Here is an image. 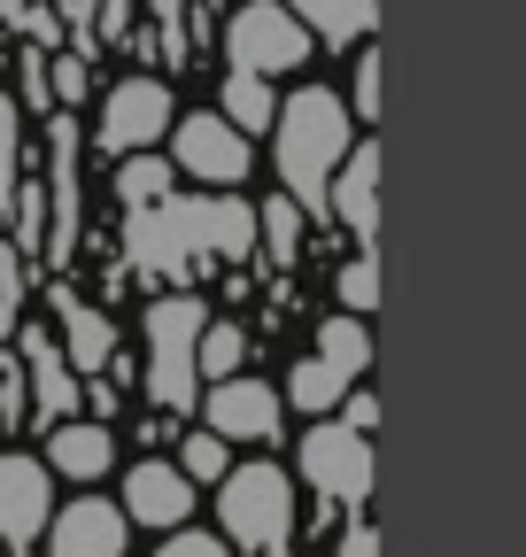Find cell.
Listing matches in <instances>:
<instances>
[{"label": "cell", "instance_id": "1", "mask_svg": "<svg viewBox=\"0 0 526 557\" xmlns=\"http://www.w3.org/2000/svg\"><path fill=\"white\" fill-rule=\"evenodd\" d=\"M124 248L148 278L240 263V256H255V201H240V194H163L148 209H124Z\"/></svg>", "mask_w": 526, "mask_h": 557}, {"label": "cell", "instance_id": "2", "mask_svg": "<svg viewBox=\"0 0 526 557\" xmlns=\"http://www.w3.org/2000/svg\"><path fill=\"white\" fill-rule=\"evenodd\" d=\"M356 148V116L334 86H295L272 116V163H279V186L302 218H334L325 209V186H334L341 156Z\"/></svg>", "mask_w": 526, "mask_h": 557}, {"label": "cell", "instance_id": "3", "mask_svg": "<svg viewBox=\"0 0 526 557\" xmlns=\"http://www.w3.org/2000/svg\"><path fill=\"white\" fill-rule=\"evenodd\" d=\"M202 325H210V302L202 295H155L148 302V395L186 418L202 403Z\"/></svg>", "mask_w": 526, "mask_h": 557}, {"label": "cell", "instance_id": "4", "mask_svg": "<svg viewBox=\"0 0 526 557\" xmlns=\"http://www.w3.org/2000/svg\"><path fill=\"white\" fill-rule=\"evenodd\" d=\"M217 534L233 549H287L295 542V480L272 457L233 465L217 480Z\"/></svg>", "mask_w": 526, "mask_h": 557}, {"label": "cell", "instance_id": "5", "mask_svg": "<svg viewBox=\"0 0 526 557\" xmlns=\"http://www.w3.org/2000/svg\"><path fill=\"white\" fill-rule=\"evenodd\" d=\"M310 54H317V39L302 32V16L287 0H240L225 16V62L248 70V78H287Z\"/></svg>", "mask_w": 526, "mask_h": 557}, {"label": "cell", "instance_id": "6", "mask_svg": "<svg viewBox=\"0 0 526 557\" xmlns=\"http://www.w3.org/2000/svg\"><path fill=\"white\" fill-rule=\"evenodd\" d=\"M171 124H178L171 86L148 78V70H132V78H116V86L101 94L93 148H101V156H148V148H163V139H171Z\"/></svg>", "mask_w": 526, "mask_h": 557}, {"label": "cell", "instance_id": "7", "mask_svg": "<svg viewBox=\"0 0 526 557\" xmlns=\"http://www.w3.org/2000/svg\"><path fill=\"white\" fill-rule=\"evenodd\" d=\"M171 171L202 178L210 194H233V186H248V171H255V139H248L240 124H225L217 109H193V116L171 124Z\"/></svg>", "mask_w": 526, "mask_h": 557}, {"label": "cell", "instance_id": "8", "mask_svg": "<svg viewBox=\"0 0 526 557\" xmlns=\"http://www.w3.org/2000/svg\"><path fill=\"white\" fill-rule=\"evenodd\" d=\"M295 465H302V480L317 487V496L341 504V511H356L372 496V434L341 426V418H317V426L302 434V449H295Z\"/></svg>", "mask_w": 526, "mask_h": 557}, {"label": "cell", "instance_id": "9", "mask_svg": "<svg viewBox=\"0 0 526 557\" xmlns=\"http://www.w3.org/2000/svg\"><path fill=\"white\" fill-rule=\"evenodd\" d=\"M202 426L210 434H225V442H279V418H287V403H279V387L272 380H255V372H225V380H210L202 387Z\"/></svg>", "mask_w": 526, "mask_h": 557}, {"label": "cell", "instance_id": "10", "mask_svg": "<svg viewBox=\"0 0 526 557\" xmlns=\"http://www.w3.org/2000/svg\"><path fill=\"white\" fill-rule=\"evenodd\" d=\"M47 519H54V472L39 457H24V449H0V549L32 557Z\"/></svg>", "mask_w": 526, "mask_h": 557}, {"label": "cell", "instance_id": "11", "mask_svg": "<svg viewBox=\"0 0 526 557\" xmlns=\"http://www.w3.org/2000/svg\"><path fill=\"white\" fill-rule=\"evenodd\" d=\"M124 519L132 527H148V534H178V527H193V504H202V487H193L186 472H178V457H140L124 472Z\"/></svg>", "mask_w": 526, "mask_h": 557}, {"label": "cell", "instance_id": "12", "mask_svg": "<svg viewBox=\"0 0 526 557\" xmlns=\"http://www.w3.org/2000/svg\"><path fill=\"white\" fill-rule=\"evenodd\" d=\"M47 557H132V519L116 496H71L47 519Z\"/></svg>", "mask_w": 526, "mask_h": 557}, {"label": "cell", "instance_id": "13", "mask_svg": "<svg viewBox=\"0 0 526 557\" xmlns=\"http://www.w3.org/2000/svg\"><path fill=\"white\" fill-rule=\"evenodd\" d=\"M47 472L78 480V487H101L116 472V426L109 418H62V426H47Z\"/></svg>", "mask_w": 526, "mask_h": 557}, {"label": "cell", "instance_id": "14", "mask_svg": "<svg viewBox=\"0 0 526 557\" xmlns=\"http://www.w3.org/2000/svg\"><path fill=\"white\" fill-rule=\"evenodd\" d=\"M24 364H32V418L39 426H62V418H78V395H86V380L71 372V357L39 333V325H24Z\"/></svg>", "mask_w": 526, "mask_h": 557}, {"label": "cell", "instance_id": "15", "mask_svg": "<svg viewBox=\"0 0 526 557\" xmlns=\"http://www.w3.org/2000/svg\"><path fill=\"white\" fill-rule=\"evenodd\" d=\"M325 209H334V218H341L356 240L379 233V148H372V139H356V148L341 156L334 186H325Z\"/></svg>", "mask_w": 526, "mask_h": 557}, {"label": "cell", "instance_id": "16", "mask_svg": "<svg viewBox=\"0 0 526 557\" xmlns=\"http://www.w3.org/2000/svg\"><path fill=\"white\" fill-rule=\"evenodd\" d=\"M54 310H62V357H71V372H78V380H101L109 357H116L109 318H101L93 302H78V295H54Z\"/></svg>", "mask_w": 526, "mask_h": 557}, {"label": "cell", "instance_id": "17", "mask_svg": "<svg viewBox=\"0 0 526 557\" xmlns=\"http://www.w3.org/2000/svg\"><path fill=\"white\" fill-rule=\"evenodd\" d=\"M287 9L302 16V32H310L317 47L372 39V24H379V0H287Z\"/></svg>", "mask_w": 526, "mask_h": 557}, {"label": "cell", "instance_id": "18", "mask_svg": "<svg viewBox=\"0 0 526 557\" xmlns=\"http://www.w3.org/2000/svg\"><path fill=\"white\" fill-rule=\"evenodd\" d=\"M54 256H71V233H78V178H71V163H78V124L71 116H54Z\"/></svg>", "mask_w": 526, "mask_h": 557}, {"label": "cell", "instance_id": "19", "mask_svg": "<svg viewBox=\"0 0 526 557\" xmlns=\"http://www.w3.org/2000/svg\"><path fill=\"white\" fill-rule=\"evenodd\" d=\"M217 116H225V124H240L248 139H255V132H272V116H279V94H272V78H248V70H225Z\"/></svg>", "mask_w": 526, "mask_h": 557}, {"label": "cell", "instance_id": "20", "mask_svg": "<svg viewBox=\"0 0 526 557\" xmlns=\"http://www.w3.org/2000/svg\"><path fill=\"white\" fill-rule=\"evenodd\" d=\"M310 357H325L334 372L364 380V372H372V333H364V318H356V310H341V318H325V325H317V348H310Z\"/></svg>", "mask_w": 526, "mask_h": 557}, {"label": "cell", "instance_id": "21", "mask_svg": "<svg viewBox=\"0 0 526 557\" xmlns=\"http://www.w3.org/2000/svg\"><path fill=\"white\" fill-rule=\"evenodd\" d=\"M163 194H178V171H171L163 148H148V156H116V201H124V209H148V201H163Z\"/></svg>", "mask_w": 526, "mask_h": 557}, {"label": "cell", "instance_id": "22", "mask_svg": "<svg viewBox=\"0 0 526 557\" xmlns=\"http://www.w3.org/2000/svg\"><path fill=\"white\" fill-rule=\"evenodd\" d=\"M349 387H356V380H349V372H334L325 357H302V364L287 372V403H295V410H310V418L341 410V395H349Z\"/></svg>", "mask_w": 526, "mask_h": 557}, {"label": "cell", "instance_id": "23", "mask_svg": "<svg viewBox=\"0 0 526 557\" xmlns=\"http://www.w3.org/2000/svg\"><path fill=\"white\" fill-rule=\"evenodd\" d=\"M255 240H263V256H272V263H295V256H302V209H295L287 194L255 201Z\"/></svg>", "mask_w": 526, "mask_h": 557}, {"label": "cell", "instance_id": "24", "mask_svg": "<svg viewBox=\"0 0 526 557\" xmlns=\"http://www.w3.org/2000/svg\"><path fill=\"white\" fill-rule=\"evenodd\" d=\"M178 472H186L193 487H217V480L233 472V442L210 434V426H202V434H186V442H178Z\"/></svg>", "mask_w": 526, "mask_h": 557}, {"label": "cell", "instance_id": "25", "mask_svg": "<svg viewBox=\"0 0 526 557\" xmlns=\"http://www.w3.org/2000/svg\"><path fill=\"white\" fill-rule=\"evenodd\" d=\"M240 357H248V333H240L233 318H225V325L210 318V325H202V357H193V364H202V387L225 380V372H240Z\"/></svg>", "mask_w": 526, "mask_h": 557}, {"label": "cell", "instance_id": "26", "mask_svg": "<svg viewBox=\"0 0 526 557\" xmlns=\"http://www.w3.org/2000/svg\"><path fill=\"white\" fill-rule=\"evenodd\" d=\"M16 163H24V109H16L9 86H0V201L16 194Z\"/></svg>", "mask_w": 526, "mask_h": 557}, {"label": "cell", "instance_id": "27", "mask_svg": "<svg viewBox=\"0 0 526 557\" xmlns=\"http://www.w3.org/2000/svg\"><path fill=\"white\" fill-rule=\"evenodd\" d=\"M86 86H93L86 54H47V94L54 101H86Z\"/></svg>", "mask_w": 526, "mask_h": 557}, {"label": "cell", "instance_id": "28", "mask_svg": "<svg viewBox=\"0 0 526 557\" xmlns=\"http://www.w3.org/2000/svg\"><path fill=\"white\" fill-rule=\"evenodd\" d=\"M372 302H379V263H372V256L341 263V310H356V318H364Z\"/></svg>", "mask_w": 526, "mask_h": 557}, {"label": "cell", "instance_id": "29", "mask_svg": "<svg viewBox=\"0 0 526 557\" xmlns=\"http://www.w3.org/2000/svg\"><path fill=\"white\" fill-rule=\"evenodd\" d=\"M356 124H379V54H356Z\"/></svg>", "mask_w": 526, "mask_h": 557}, {"label": "cell", "instance_id": "30", "mask_svg": "<svg viewBox=\"0 0 526 557\" xmlns=\"http://www.w3.org/2000/svg\"><path fill=\"white\" fill-rule=\"evenodd\" d=\"M155 557H225V534H193V527H178V534H163Z\"/></svg>", "mask_w": 526, "mask_h": 557}, {"label": "cell", "instance_id": "31", "mask_svg": "<svg viewBox=\"0 0 526 557\" xmlns=\"http://www.w3.org/2000/svg\"><path fill=\"white\" fill-rule=\"evenodd\" d=\"M341 426H356V434H372V426H379V403H372L364 387H349V395H341Z\"/></svg>", "mask_w": 526, "mask_h": 557}, {"label": "cell", "instance_id": "32", "mask_svg": "<svg viewBox=\"0 0 526 557\" xmlns=\"http://www.w3.org/2000/svg\"><path fill=\"white\" fill-rule=\"evenodd\" d=\"M341 557H379V534H372L364 519H349V534H341Z\"/></svg>", "mask_w": 526, "mask_h": 557}]
</instances>
